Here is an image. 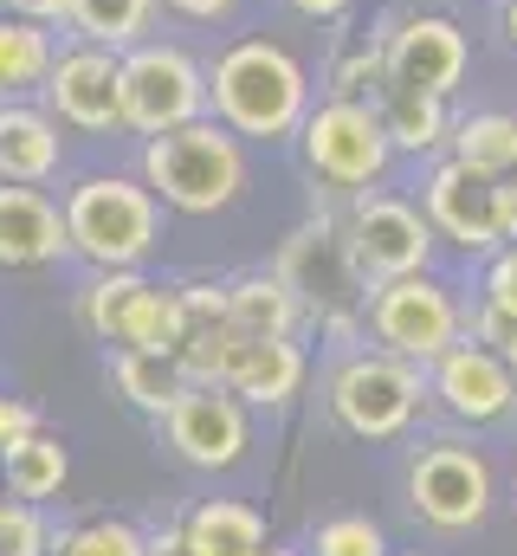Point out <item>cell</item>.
<instances>
[{
    "mask_svg": "<svg viewBox=\"0 0 517 556\" xmlns=\"http://www.w3.org/2000/svg\"><path fill=\"white\" fill-rule=\"evenodd\" d=\"M343 247H350L356 278L376 291V285H388V278L427 273V266H433L440 233H433V220H427V207H420V201L388 194V188H363V194H350Z\"/></svg>",
    "mask_w": 517,
    "mask_h": 556,
    "instance_id": "5",
    "label": "cell"
},
{
    "mask_svg": "<svg viewBox=\"0 0 517 556\" xmlns=\"http://www.w3.org/2000/svg\"><path fill=\"white\" fill-rule=\"evenodd\" d=\"M214 382L234 389L240 402L278 408V402H291L298 382H304V350H298L291 337H234V350H227V363H220Z\"/></svg>",
    "mask_w": 517,
    "mask_h": 556,
    "instance_id": "17",
    "label": "cell"
},
{
    "mask_svg": "<svg viewBox=\"0 0 517 556\" xmlns=\"http://www.w3.org/2000/svg\"><path fill=\"white\" fill-rule=\"evenodd\" d=\"M78 311H85V330L117 350H175L181 343V291L149 285L136 266L104 273Z\"/></svg>",
    "mask_w": 517,
    "mask_h": 556,
    "instance_id": "9",
    "label": "cell"
},
{
    "mask_svg": "<svg viewBox=\"0 0 517 556\" xmlns=\"http://www.w3.org/2000/svg\"><path fill=\"white\" fill-rule=\"evenodd\" d=\"M433 395H440L446 415L466 420V427H499L517 408V369L505 356H492L486 343L466 337V343H453L433 363Z\"/></svg>",
    "mask_w": 517,
    "mask_h": 556,
    "instance_id": "15",
    "label": "cell"
},
{
    "mask_svg": "<svg viewBox=\"0 0 517 556\" xmlns=\"http://www.w3.org/2000/svg\"><path fill=\"white\" fill-rule=\"evenodd\" d=\"M472 343H486L492 356H505V363L517 369V311L479 304V311H472Z\"/></svg>",
    "mask_w": 517,
    "mask_h": 556,
    "instance_id": "30",
    "label": "cell"
},
{
    "mask_svg": "<svg viewBox=\"0 0 517 556\" xmlns=\"http://www.w3.org/2000/svg\"><path fill=\"white\" fill-rule=\"evenodd\" d=\"M486 304L517 311V240H512V247H499V253L486 260Z\"/></svg>",
    "mask_w": 517,
    "mask_h": 556,
    "instance_id": "32",
    "label": "cell"
},
{
    "mask_svg": "<svg viewBox=\"0 0 517 556\" xmlns=\"http://www.w3.org/2000/svg\"><path fill=\"white\" fill-rule=\"evenodd\" d=\"M376 111H382V124H388L394 155H446V137H453V98L407 91V85H382Z\"/></svg>",
    "mask_w": 517,
    "mask_h": 556,
    "instance_id": "19",
    "label": "cell"
},
{
    "mask_svg": "<svg viewBox=\"0 0 517 556\" xmlns=\"http://www.w3.org/2000/svg\"><path fill=\"white\" fill-rule=\"evenodd\" d=\"M117 389H124L129 408H142V415H168L181 395H188V363L175 356V350H117Z\"/></svg>",
    "mask_w": 517,
    "mask_h": 556,
    "instance_id": "22",
    "label": "cell"
},
{
    "mask_svg": "<svg viewBox=\"0 0 517 556\" xmlns=\"http://www.w3.org/2000/svg\"><path fill=\"white\" fill-rule=\"evenodd\" d=\"M207 72L194 65V52L181 46H162V39H142L124 52V130L136 137H162V130H181L194 117H207Z\"/></svg>",
    "mask_w": 517,
    "mask_h": 556,
    "instance_id": "8",
    "label": "cell"
},
{
    "mask_svg": "<svg viewBox=\"0 0 517 556\" xmlns=\"http://www.w3.org/2000/svg\"><path fill=\"white\" fill-rule=\"evenodd\" d=\"M446 155L466 162L472 175L512 181L517 175V111H466V117H453Z\"/></svg>",
    "mask_w": 517,
    "mask_h": 556,
    "instance_id": "20",
    "label": "cell"
},
{
    "mask_svg": "<svg viewBox=\"0 0 517 556\" xmlns=\"http://www.w3.org/2000/svg\"><path fill=\"white\" fill-rule=\"evenodd\" d=\"M207 104L214 117L247 142H291L311 117V72L291 46L247 33L207 65Z\"/></svg>",
    "mask_w": 517,
    "mask_h": 556,
    "instance_id": "1",
    "label": "cell"
},
{
    "mask_svg": "<svg viewBox=\"0 0 517 556\" xmlns=\"http://www.w3.org/2000/svg\"><path fill=\"white\" fill-rule=\"evenodd\" d=\"M65 556H149V544L129 531V525H85V531H72L65 538Z\"/></svg>",
    "mask_w": 517,
    "mask_h": 556,
    "instance_id": "29",
    "label": "cell"
},
{
    "mask_svg": "<svg viewBox=\"0 0 517 556\" xmlns=\"http://www.w3.org/2000/svg\"><path fill=\"white\" fill-rule=\"evenodd\" d=\"M168 13H181V20H227L240 0H162Z\"/></svg>",
    "mask_w": 517,
    "mask_h": 556,
    "instance_id": "36",
    "label": "cell"
},
{
    "mask_svg": "<svg viewBox=\"0 0 517 556\" xmlns=\"http://www.w3.org/2000/svg\"><path fill=\"white\" fill-rule=\"evenodd\" d=\"M247 137H234L220 117H194L181 130L142 142V181L175 214H220L247 188Z\"/></svg>",
    "mask_w": 517,
    "mask_h": 556,
    "instance_id": "2",
    "label": "cell"
},
{
    "mask_svg": "<svg viewBox=\"0 0 517 556\" xmlns=\"http://www.w3.org/2000/svg\"><path fill=\"white\" fill-rule=\"evenodd\" d=\"M59 168V117L39 104H0V181H46Z\"/></svg>",
    "mask_w": 517,
    "mask_h": 556,
    "instance_id": "18",
    "label": "cell"
},
{
    "mask_svg": "<svg viewBox=\"0 0 517 556\" xmlns=\"http://www.w3.org/2000/svg\"><path fill=\"white\" fill-rule=\"evenodd\" d=\"M285 7H291L298 20H311V26H343L356 0H285Z\"/></svg>",
    "mask_w": 517,
    "mask_h": 556,
    "instance_id": "34",
    "label": "cell"
},
{
    "mask_svg": "<svg viewBox=\"0 0 517 556\" xmlns=\"http://www.w3.org/2000/svg\"><path fill=\"white\" fill-rule=\"evenodd\" d=\"M499 207H505V247H512V240H517V175L499 188Z\"/></svg>",
    "mask_w": 517,
    "mask_h": 556,
    "instance_id": "37",
    "label": "cell"
},
{
    "mask_svg": "<svg viewBox=\"0 0 517 556\" xmlns=\"http://www.w3.org/2000/svg\"><path fill=\"white\" fill-rule=\"evenodd\" d=\"M65 472H72L65 446H59L52 433H39V427L7 446V485H13L20 498H52V492L65 485Z\"/></svg>",
    "mask_w": 517,
    "mask_h": 556,
    "instance_id": "26",
    "label": "cell"
},
{
    "mask_svg": "<svg viewBox=\"0 0 517 556\" xmlns=\"http://www.w3.org/2000/svg\"><path fill=\"white\" fill-rule=\"evenodd\" d=\"M499 188H505V181L472 175V168L453 162V155H433V168H427V181H420V207H427V220H433V233H440L446 247H459V253H472V260H492V253L505 247Z\"/></svg>",
    "mask_w": 517,
    "mask_h": 556,
    "instance_id": "11",
    "label": "cell"
},
{
    "mask_svg": "<svg viewBox=\"0 0 517 556\" xmlns=\"http://www.w3.org/2000/svg\"><path fill=\"white\" fill-rule=\"evenodd\" d=\"M298 155H304L311 181H324L330 194H363L388 175L394 142L369 98H317L298 130Z\"/></svg>",
    "mask_w": 517,
    "mask_h": 556,
    "instance_id": "4",
    "label": "cell"
},
{
    "mask_svg": "<svg viewBox=\"0 0 517 556\" xmlns=\"http://www.w3.org/2000/svg\"><path fill=\"white\" fill-rule=\"evenodd\" d=\"M433 389L420 382V363L394 356V350H363L330 376V415L343 420L356 440H394L407 433L420 402Z\"/></svg>",
    "mask_w": 517,
    "mask_h": 556,
    "instance_id": "7",
    "label": "cell"
},
{
    "mask_svg": "<svg viewBox=\"0 0 517 556\" xmlns=\"http://www.w3.org/2000/svg\"><path fill=\"white\" fill-rule=\"evenodd\" d=\"M52 59H59L52 26L20 20V13H0V104L20 98V91H39L46 72H52Z\"/></svg>",
    "mask_w": 517,
    "mask_h": 556,
    "instance_id": "24",
    "label": "cell"
},
{
    "mask_svg": "<svg viewBox=\"0 0 517 556\" xmlns=\"http://www.w3.org/2000/svg\"><path fill=\"white\" fill-rule=\"evenodd\" d=\"M298 311H304V298L278 273H253V278H234L227 285V317H234L240 337H291L298 330Z\"/></svg>",
    "mask_w": 517,
    "mask_h": 556,
    "instance_id": "21",
    "label": "cell"
},
{
    "mask_svg": "<svg viewBox=\"0 0 517 556\" xmlns=\"http://www.w3.org/2000/svg\"><path fill=\"white\" fill-rule=\"evenodd\" d=\"M499 33H505V46L517 52V0H499Z\"/></svg>",
    "mask_w": 517,
    "mask_h": 556,
    "instance_id": "38",
    "label": "cell"
},
{
    "mask_svg": "<svg viewBox=\"0 0 517 556\" xmlns=\"http://www.w3.org/2000/svg\"><path fill=\"white\" fill-rule=\"evenodd\" d=\"M65 253H72L65 207L46 201L33 181H0V266L33 273V266H52Z\"/></svg>",
    "mask_w": 517,
    "mask_h": 556,
    "instance_id": "16",
    "label": "cell"
},
{
    "mask_svg": "<svg viewBox=\"0 0 517 556\" xmlns=\"http://www.w3.org/2000/svg\"><path fill=\"white\" fill-rule=\"evenodd\" d=\"M407 498H414V511H420L427 525H440V531H472V525H486V511H492V466H486L472 446H453V440L420 446L414 466H407Z\"/></svg>",
    "mask_w": 517,
    "mask_h": 556,
    "instance_id": "13",
    "label": "cell"
},
{
    "mask_svg": "<svg viewBox=\"0 0 517 556\" xmlns=\"http://www.w3.org/2000/svg\"><path fill=\"white\" fill-rule=\"evenodd\" d=\"M65 227H72V253H85L104 273H124L136 260H149V247L162 233V201H155L149 181L85 175L65 194Z\"/></svg>",
    "mask_w": 517,
    "mask_h": 556,
    "instance_id": "3",
    "label": "cell"
},
{
    "mask_svg": "<svg viewBox=\"0 0 517 556\" xmlns=\"http://www.w3.org/2000/svg\"><path fill=\"white\" fill-rule=\"evenodd\" d=\"M258 556H285V551H258Z\"/></svg>",
    "mask_w": 517,
    "mask_h": 556,
    "instance_id": "39",
    "label": "cell"
},
{
    "mask_svg": "<svg viewBox=\"0 0 517 556\" xmlns=\"http://www.w3.org/2000/svg\"><path fill=\"white\" fill-rule=\"evenodd\" d=\"M324 98H382L388 85V52H382V33L376 39H343L337 52H330V65H324Z\"/></svg>",
    "mask_w": 517,
    "mask_h": 556,
    "instance_id": "27",
    "label": "cell"
},
{
    "mask_svg": "<svg viewBox=\"0 0 517 556\" xmlns=\"http://www.w3.org/2000/svg\"><path fill=\"white\" fill-rule=\"evenodd\" d=\"M162 427H168V446L207 472H220L247 453V402L220 382H188V395L162 415Z\"/></svg>",
    "mask_w": 517,
    "mask_h": 556,
    "instance_id": "14",
    "label": "cell"
},
{
    "mask_svg": "<svg viewBox=\"0 0 517 556\" xmlns=\"http://www.w3.org/2000/svg\"><path fill=\"white\" fill-rule=\"evenodd\" d=\"M382 52L388 85L433 91V98H459V85L472 72V39L453 13H394L382 26Z\"/></svg>",
    "mask_w": 517,
    "mask_h": 556,
    "instance_id": "10",
    "label": "cell"
},
{
    "mask_svg": "<svg viewBox=\"0 0 517 556\" xmlns=\"http://www.w3.org/2000/svg\"><path fill=\"white\" fill-rule=\"evenodd\" d=\"M149 20H155V0H72V39H85V46H104V52H129V46H142V33H149Z\"/></svg>",
    "mask_w": 517,
    "mask_h": 556,
    "instance_id": "25",
    "label": "cell"
},
{
    "mask_svg": "<svg viewBox=\"0 0 517 556\" xmlns=\"http://www.w3.org/2000/svg\"><path fill=\"white\" fill-rule=\"evenodd\" d=\"M181 544H188V556H258L265 551V525H258L253 505L207 498V505L181 525Z\"/></svg>",
    "mask_w": 517,
    "mask_h": 556,
    "instance_id": "23",
    "label": "cell"
},
{
    "mask_svg": "<svg viewBox=\"0 0 517 556\" xmlns=\"http://www.w3.org/2000/svg\"><path fill=\"white\" fill-rule=\"evenodd\" d=\"M46 111L85 137H104V130H124V52H104V46H65L39 85Z\"/></svg>",
    "mask_w": 517,
    "mask_h": 556,
    "instance_id": "12",
    "label": "cell"
},
{
    "mask_svg": "<svg viewBox=\"0 0 517 556\" xmlns=\"http://www.w3.org/2000/svg\"><path fill=\"white\" fill-rule=\"evenodd\" d=\"M46 551V531L26 505H0V556H39Z\"/></svg>",
    "mask_w": 517,
    "mask_h": 556,
    "instance_id": "31",
    "label": "cell"
},
{
    "mask_svg": "<svg viewBox=\"0 0 517 556\" xmlns=\"http://www.w3.org/2000/svg\"><path fill=\"white\" fill-rule=\"evenodd\" d=\"M0 13L39 20V26H65V20H72V0H0Z\"/></svg>",
    "mask_w": 517,
    "mask_h": 556,
    "instance_id": "33",
    "label": "cell"
},
{
    "mask_svg": "<svg viewBox=\"0 0 517 556\" xmlns=\"http://www.w3.org/2000/svg\"><path fill=\"white\" fill-rule=\"evenodd\" d=\"M363 317H369V337H376L382 350L420 363V369H433L453 343H466V311H459L453 285H440L433 273L376 285V291L363 298Z\"/></svg>",
    "mask_w": 517,
    "mask_h": 556,
    "instance_id": "6",
    "label": "cell"
},
{
    "mask_svg": "<svg viewBox=\"0 0 517 556\" xmlns=\"http://www.w3.org/2000/svg\"><path fill=\"white\" fill-rule=\"evenodd\" d=\"M317 556H388V544L369 518H330L317 531Z\"/></svg>",
    "mask_w": 517,
    "mask_h": 556,
    "instance_id": "28",
    "label": "cell"
},
{
    "mask_svg": "<svg viewBox=\"0 0 517 556\" xmlns=\"http://www.w3.org/2000/svg\"><path fill=\"white\" fill-rule=\"evenodd\" d=\"M20 433H33V408H26V402H13V395H0V453H7Z\"/></svg>",
    "mask_w": 517,
    "mask_h": 556,
    "instance_id": "35",
    "label": "cell"
}]
</instances>
